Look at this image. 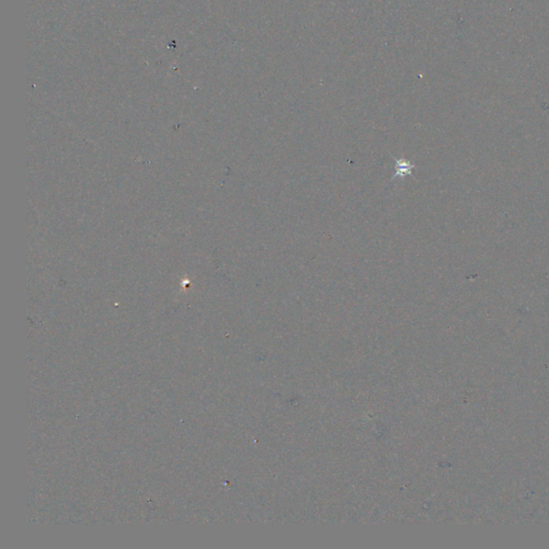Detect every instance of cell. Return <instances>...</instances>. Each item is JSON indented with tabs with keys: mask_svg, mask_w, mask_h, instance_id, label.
Here are the masks:
<instances>
[{
	"mask_svg": "<svg viewBox=\"0 0 549 549\" xmlns=\"http://www.w3.org/2000/svg\"><path fill=\"white\" fill-rule=\"evenodd\" d=\"M412 168H413V167H412V165L410 167V163H409V162H401V161H400V164H399V162L397 161V168H396V169H397L398 172L400 171V175H401V176H402L403 174H406V173H409V174H410V170H411Z\"/></svg>",
	"mask_w": 549,
	"mask_h": 549,
	"instance_id": "cell-1",
	"label": "cell"
}]
</instances>
